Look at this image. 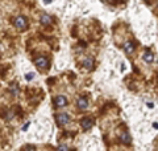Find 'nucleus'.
I'll list each match as a JSON object with an SVG mask.
<instances>
[{
	"instance_id": "9d476101",
	"label": "nucleus",
	"mask_w": 158,
	"mask_h": 151,
	"mask_svg": "<svg viewBox=\"0 0 158 151\" xmlns=\"http://www.w3.org/2000/svg\"><path fill=\"white\" fill-rule=\"evenodd\" d=\"M142 57H144V60L146 62H149V64L154 61V55H153V52H150V51H145L144 55H142Z\"/></svg>"
},
{
	"instance_id": "39448f33",
	"label": "nucleus",
	"mask_w": 158,
	"mask_h": 151,
	"mask_svg": "<svg viewBox=\"0 0 158 151\" xmlns=\"http://www.w3.org/2000/svg\"><path fill=\"white\" fill-rule=\"evenodd\" d=\"M81 126H82V129H83V130L91 129L92 126H94V119L90 118V117H86V118H83V119L81 121Z\"/></svg>"
},
{
	"instance_id": "0eeeda50",
	"label": "nucleus",
	"mask_w": 158,
	"mask_h": 151,
	"mask_svg": "<svg viewBox=\"0 0 158 151\" xmlns=\"http://www.w3.org/2000/svg\"><path fill=\"white\" fill-rule=\"evenodd\" d=\"M120 140L127 146H129L132 143V138H131V135H129L128 131H123V133L120 134Z\"/></svg>"
},
{
	"instance_id": "6e6552de",
	"label": "nucleus",
	"mask_w": 158,
	"mask_h": 151,
	"mask_svg": "<svg viewBox=\"0 0 158 151\" xmlns=\"http://www.w3.org/2000/svg\"><path fill=\"white\" fill-rule=\"evenodd\" d=\"M123 48H124L127 55H132V53L135 52V44H133L132 41H125L124 45H123Z\"/></svg>"
},
{
	"instance_id": "1a4fd4ad",
	"label": "nucleus",
	"mask_w": 158,
	"mask_h": 151,
	"mask_svg": "<svg viewBox=\"0 0 158 151\" xmlns=\"http://www.w3.org/2000/svg\"><path fill=\"white\" fill-rule=\"evenodd\" d=\"M82 65L85 66L86 69L91 70L92 68H94V58H92V57H87V58H85V60H83V62H82Z\"/></svg>"
},
{
	"instance_id": "dca6fc26",
	"label": "nucleus",
	"mask_w": 158,
	"mask_h": 151,
	"mask_svg": "<svg viewBox=\"0 0 158 151\" xmlns=\"http://www.w3.org/2000/svg\"><path fill=\"white\" fill-rule=\"evenodd\" d=\"M28 127H29V122L23 126V131H27V129H28Z\"/></svg>"
},
{
	"instance_id": "2eb2a0df",
	"label": "nucleus",
	"mask_w": 158,
	"mask_h": 151,
	"mask_svg": "<svg viewBox=\"0 0 158 151\" xmlns=\"http://www.w3.org/2000/svg\"><path fill=\"white\" fill-rule=\"evenodd\" d=\"M57 151H69V149H67V146H65V144H61L58 147V150Z\"/></svg>"
},
{
	"instance_id": "f03ea898",
	"label": "nucleus",
	"mask_w": 158,
	"mask_h": 151,
	"mask_svg": "<svg viewBox=\"0 0 158 151\" xmlns=\"http://www.w3.org/2000/svg\"><path fill=\"white\" fill-rule=\"evenodd\" d=\"M56 121H57L58 126H66L69 122H70V117H69V114H66V113H61V114L56 115Z\"/></svg>"
},
{
	"instance_id": "a211bd4d",
	"label": "nucleus",
	"mask_w": 158,
	"mask_h": 151,
	"mask_svg": "<svg viewBox=\"0 0 158 151\" xmlns=\"http://www.w3.org/2000/svg\"><path fill=\"white\" fill-rule=\"evenodd\" d=\"M144 2H149V0H144Z\"/></svg>"
},
{
	"instance_id": "7ed1b4c3",
	"label": "nucleus",
	"mask_w": 158,
	"mask_h": 151,
	"mask_svg": "<svg viewBox=\"0 0 158 151\" xmlns=\"http://www.w3.org/2000/svg\"><path fill=\"white\" fill-rule=\"evenodd\" d=\"M34 64H36V66L40 68V69H45V68L49 66V61L45 56H38L36 60H34Z\"/></svg>"
},
{
	"instance_id": "9b49d317",
	"label": "nucleus",
	"mask_w": 158,
	"mask_h": 151,
	"mask_svg": "<svg viewBox=\"0 0 158 151\" xmlns=\"http://www.w3.org/2000/svg\"><path fill=\"white\" fill-rule=\"evenodd\" d=\"M40 21H41L42 25H50V24H52V17L49 16L48 13H44L41 16V20H40Z\"/></svg>"
},
{
	"instance_id": "f8f14e48",
	"label": "nucleus",
	"mask_w": 158,
	"mask_h": 151,
	"mask_svg": "<svg viewBox=\"0 0 158 151\" xmlns=\"http://www.w3.org/2000/svg\"><path fill=\"white\" fill-rule=\"evenodd\" d=\"M9 91H11V94H12L13 97L19 95V93H20L19 85H17V84H11V86H9Z\"/></svg>"
},
{
	"instance_id": "f3484780",
	"label": "nucleus",
	"mask_w": 158,
	"mask_h": 151,
	"mask_svg": "<svg viewBox=\"0 0 158 151\" xmlns=\"http://www.w3.org/2000/svg\"><path fill=\"white\" fill-rule=\"evenodd\" d=\"M52 2V0H45V3H50Z\"/></svg>"
},
{
	"instance_id": "423d86ee",
	"label": "nucleus",
	"mask_w": 158,
	"mask_h": 151,
	"mask_svg": "<svg viewBox=\"0 0 158 151\" xmlns=\"http://www.w3.org/2000/svg\"><path fill=\"white\" fill-rule=\"evenodd\" d=\"M77 106H78V109H81V110H86L88 108L87 98H85V97H79L77 100Z\"/></svg>"
},
{
	"instance_id": "ddd939ff",
	"label": "nucleus",
	"mask_w": 158,
	"mask_h": 151,
	"mask_svg": "<svg viewBox=\"0 0 158 151\" xmlns=\"http://www.w3.org/2000/svg\"><path fill=\"white\" fill-rule=\"evenodd\" d=\"M24 151H36V147L34 146H32V144H28L25 149H24Z\"/></svg>"
},
{
	"instance_id": "20e7f679",
	"label": "nucleus",
	"mask_w": 158,
	"mask_h": 151,
	"mask_svg": "<svg viewBox=\"0 0 158 151\" xmlns=\"http://www.w3.org/2000/svg\"><path fill=\"white\" fill-rule=\"evenodd\" d=\"M69 104V101L65 95H57L54 97V105L56 108H65V106Z\"/></svg>"
},
{
	"instance_id": "f257e3e1",
	"label": "nucleus",
	"mask_w": 158,
	"mask_h": 151,
	"mask_svg": "<svg viewBox=\"0 0 158 151\" xmlns=\"http://www.w3.org/2000/svg\"><path fill=\"white\" fill-rule=\"evenodd\" d=\"M13 24L19 31H24V29L28 28V20L24 16H17L16 19L13 20Z\"/></svg>"
},
{
	"instance_id": "4468645a",
	"label": "nucleus",
	"mask_w": 158,
	"mask_h": 151,
	"mask_svg": "<svg viewBox=\"0 0 158 151\" xmlns=\"http://www.w3.org/2000/svg\"><path fill=\"white\" fill-rule=\"evenodd\" d=\"M34 78V73H28V74L25 76V80L27 81H31V80H33Z\"/></svg>"
}]
</instances>
